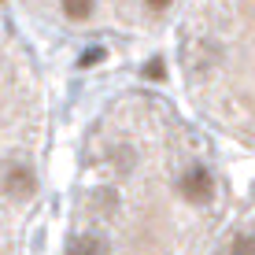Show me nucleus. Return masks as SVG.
<instances>
[{"label": "nucleus", "instance_id": "f257e3e1", "mask_svg": "<svg viewBox=\"0 0 255 255\" xmlns=\"http://www.w3.org/2000/svg\"><path fill=\"white\" fill-rule=\"evenodd\" d=\"M0 189L11 200H30L37 192V174L26 159H7L4 170H0Z\"/></svg>", "mask_w": 255, "mask_h": 255}, {"label": "nucleus", "instance_id": "f03ea898", "mask_svg": "<svg viewBox=\"0 0 255 255\" xmlns=\"http://www.w3.org/2000/svg\"><path fill=\"white\" fill-rule=\"evenodd\" d=\"M178 189H181V196H185L189 204H207L211 192H215V178H211L207 166L196 163V166H189V170L178 178Z\"/></svg>", "mask_w": 255, "mask_h": 255}, {"label": "nucleus", "instance_id": "7ed1b4c3", "mask_svg": "<svg viewBox=\"0 0 255 255\" xmlns=\"http://www.w3.org/2000/svg\"><path fill=\"white\" fill-rule=\"evenodd\" d=\"M70 255H111V244L100 233H78L70 241Z\"/></svg>", "mask_w": 255, "mask_h": 255}, {"label": "nucleus", "instance_id": "20e7f679", "mask_svg": "<svg viewBox=\"0 0 255 255\" xmlns=\"http://www.w3.org/2000/svg\"><path fill=\"white\" fill-rule=\"evenodd\" d=\"M67 22H89L96 15V0H59Z\"/></svg>", "mask_w": 255, "mask_h": 255}, {"label": "nucleus", "instance_id": "39448f33", "mask_svg": "<svg viewBox=\"0 0 255 255\" xmlns=\"http://www.w3.org/2000/svg\"><path fill=\"white\" fill-rule=\"evenodd\" d=\"M226 255H255V233L233 237V244H230V252H226Z\"/></svg>", "mask_w": 255, "mask_h": 255}]
</instances>
